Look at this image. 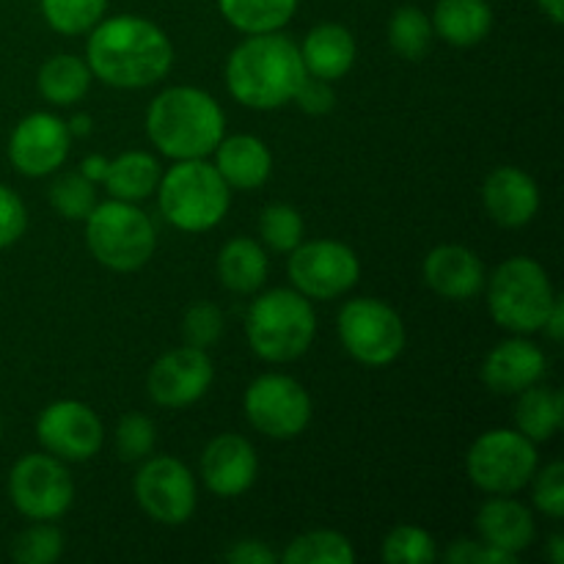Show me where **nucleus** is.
I'll return each mask as SVG.
<instances>
[{
	"label": "nucleus",
	"mask_w": 564,
	"mask_h": 564,
	"mask_svg": "<svg viewBox=\"0 0 564 564\" xmlns=\"http://www.w3.org/2000/svg\"><path fill=\"white\" fill-rule=\"evenodd\" d=\"M86 64L105 86L147 88L163 80L174 64V47L163 28L141 17H110L91 28Z\"/></svg>",
	"instance_id": "1"
},
{
	"label": "nucleus",
	"mask_w": 564,
	"mask_h": 564,
	"mask_svg": "<svg viewBox=\"0 0 564 564\" xmlns=\"http://www.w3.org/2000/svg\"><path fill=\"white\" fill-rule=\"evenodd\" d=\"M306 80L301 47L292 39L273 33H253L226 61V86L231 97L253 110H273L292 102Z\"/></svg>",
	"instance_id": "2"
},
{
	"label": "nucleus",
	"mask_w": 564,
	"mask_h": 564,
	"mask_svg": "<svg viewBox=\"0 0 564 564\" xmlns=\"http://www.w3.org/2000/svg\"><path fill=\"white\" fill-rule=\"evenodd\" d=\"M226 130L220 105L202 88L174 86L152 99L147 132L171 160H202L215 152Z\"/></svg>",
	"instance_id": "3"
},
{
	"label": "nucleus",
	"mask_w": 564,
	"mask_h": 564,
	"mask_svg": "<svg viewBox=\"0 0 564 564\" xmlns=\"http://www.w3.org/2000/svg\"><path fill=\"white\" fill-rule=\"evenodd\" d=\"M160 213L182 231H209L226 218L231 187L218 169L202 160H176L169 174L160 176Z\"/></svg>",
	"instance_id": "4"
},
{
	"label": "nucleus",
	"mask_w": 564,
	"mask_h": 564,
	"mask_svg": "<svg viewBox=\"0 0 564 564\" xmlns=\"http://www.w3.org/2000/svg\"><path fill=\"white\" fill-rule=\"evenodd\" d=\"M317 330L312 303L295 290H270L251 303L246 317L248 345L259 358L286 364L308 350Z\"/></svg>",
	"instance_id": "5"
},
{
	"label": "nucleus",
	"mask_w": 564,
	"mask_h": 564,
	"mask_svg": "<svg viewBox=\"0 0 564 564\" xmlns=\"http://www.w3.org/2000/svg\"><path fill=\"white\" fill-rule=\"evenodd\" d=\"M86 242L99 264L116 273H132L152 259L158 235L143 209L113 198L91 209L86 218Z\"/></svg>",
	"instance_id": "6"
},
{
	"label": "nucleus",
	"mask_w": 564,
	"mask_h": 564,
	"mask_svg": "<svg viewBox=\"0 0 564 564\" xmlns=\"http://www.w3.org/2000/svg\"><path fill=\"white\" fill-rule=\"evenodd\" d=\"M556 292L543 264L529 257H512L496 268L488 284V308L501 328L534 334L543 328Z\"/></svg>",
	"instance_id": "7"
},
{
	"label": "nucleus",
	"mask_w": 564,
	"mask_h": 564,
	"mask_svg": "<svg viewBox=\"0 0 564 564\" xmlns=\"http://www.w3.org/2000/svg\"><path fill=\"white\" fill-rule=\"evenodd\" d=\"M468 479L485 494L510 496L532 482L538 471L534 441L518 430H490L479 435L466 457Z\"/></svg>",
	"instance_id": "8"
},
{
	"label": "nucleus",
	"mask_w": 564,
	"mask_h": 564,
	"mask_svg": "<svg viewBox=\"0 0 564 564\" xmlns=\"http://www.w3.org/2000/svg\"><path fill=\"white\" fill-rule=\"evenodd\" d=\"M339 339L364 367H389L405 350V323L389 303L356 297L339 312Z\"/></svg>",
	"instance_id": "9"
},
{
	"label": "nucleus",
	"mask_w": 564,
	"mask_h": 564,
	"mask_svg": "<svg viewBox=\"0 0 564 564\" xmlns=\"http://www.w3.org/2000/svg\"><path fill=\"white\" fill-rule=\"evenodd\" d=\"M9 499L31 521H55L75 499V482L53 455H25L9 474Z\"/></svg>",
	"instance_id": "10"
},
{
	"label": "nucleus",
	"mask_w": 564,
	"mask_h": 564,
	"mask_svg": "<svg viewBox=\"0 0 564 564\" xmlns=\"http://www.w3.org/2000/svg\"><path fill=\"white\" fill-rule=\"evenodd\" d=\"M246 416L253 430L275 441L297 438L312 419V400L297 380L262 375L246 391Z\"/></svg>",
	"instance_id": "11"
},
{
	"label": "nucleus",
	"mask_w": 564,
	"mask_h": 564,
	"mask_svg": "<svg viewBox=\"0 0 564 564\" xmlns=\"http://www.w3.org/2000/svg\"><path fill=\"white\" fill-rule=\"evenodd\" d=\"M290 257V279L301 295L314 301H334L352 290L361 264L352 248L336 240L297 242Z\"/></svg>",
	"instance_id": "12"
},
{
	"label": "nucleus",
	"mask_w": 564,
	"mask_h": 564,
	"mask_svg": "<svg viewBox=\"0 0 564 564\" xmlns=\"http://www.w3.org/2000/svg\"><path fill=\"white\" fill-rule=\"evenodd\" d=\"M135 499L152 521L180 527L196 510V482L176 457H152L135 477Z\"/></svg>",
	"instance_id": "13"
},
{
	"label": "nucleus",
	"mask_w": 564,
	"mask_h": 564,
	"mask_svg": "<svg viewBox=\"0 0 564 564\" xmlns=\"http://www.w3.org/2000/svg\"><path fill=\"white\" fill-rule=\"evenodd\" d=\"M102 422L88 405L75 400L53 402L36 422V438L58 460H91L102 446Z\"/></svg>",
	"instance_id": "14"
},
{
	"label": "nucleus",
	"mask_w": 564,
	"mask_h": 564,
	"mask_svg": "<svg viewBox=\"0 0 564 564\" xmlns=\"http://www.w3.org/2000/svg\"><path fill=\"white\" fill-rule=\"evenodd\" d=\"M209 386H213V361L207 350L191 345L160 356L147 378L149 394L163 408L193 405L207 394Z\"/></svg>",
	"instance_id": "15"
},
{
	"label": "nucleus",
	"mask_w": 564,
	"mask_h": 564,
	"mask_svg": "<svg viewBox=\"0 0 564 564\" xmlns=\"http://www.w3.org/2000/svg\"><path fill=\"white\" fill-rule=\"evenodd\" d=\"M69 130L53 113H31L14 127L9 141V160L20 174L47 176L61 169L69 154Z\"/></svg>",
	"instance_id": "16"
},
{
	"label": "nucleus",
	"mask_w": 564,
	"mask_h": 564,
	"mask_svg": "<svg viewBox=\"0 0 564 564\" xmlns=\"http://www.w3.org/2000/svg\"><path fill=\"white\" fill-rule=\"evenodd\" d=\"M257 452L242 435L226 433L209 441L202 455V477L204 485L215 496L235 499L242 496L257 479Z\"/></svg>",
	"instance_id": "17"
},
{
	"label": "nucleus",
	"mask_w": 564,
	"mask_h": 564,
	"mask_svg": "<svg viewBox=\"0 0 564 564\" xmlns=\"http://www.w3.org/2000/svg\"><path fill=\"white\" fill-rule=\"evenodd\" d=\"M482 202L490 218L507 229L527 226L540 209L538 182L516 165L496 169L482 185Z\"/></svg>",
	"instance_id": "18"
},
{
	"label": "nucleus",
	"mask_w": 564,
	"mask_h": 564,
	"mask_svg": "<svg viewBox=\"0 0 564 564\" xmlns=\"http://www.w3.org/2000/svg\"><path fill=\"white\" fill-rule=\"evenodd\" d=\"M545 375V356L534 341L507 339L488 352L482 364V380L496 394H521L540 383Z\"/></svg>",
	"instance_id": "19"
},
{
	"label": "nucleus",
	"mask_w": 564,
	"mask_h": 564,
	"mask_svg": "<svg viewBox=\"0 0 564 564\" xmlns=\"http://www.w3.org/2000/svg\"><path fill=\"white\" fill-rule=\"evenodd\" d=\"M424 281L446 301H468L485 286V268L468 248L438 246L424 259Z\"/></svg>",
	"instance_id": "20"
},
{
	"label": "nucleus",
	"mask_w": 564,
	"mask_h": 564,
	"mask_svg": "<svg viewBox=\"0 0 564 564\" xmlns=\"http://www.w3.org/2000/svg\"><path fill=\"white\" fill-rule=\"evenodd\" d=\"M215 169L235 191H257L270 180L273 154L253 135L220 138L215 147Z\"/></svg>",
	"instance_id": "21"
},
{
	"label": "nucleus",
	"mask_w": 564,
	"mask_h": 564,
	"mask_svg": "<svg viewBox=\"0 0 564 564\" xmlns=\"http://www.w3.org/2000/svg\"><path fill=\"white\" fill-rule=\"evenodd\" d=\"M301 58L306 66V75L328 83L339 80L352 69V61H356L352 33L336 22H323V25L312 28L308 36L303 39Z\"/></svg>",
	"instance_id": "22"
},
{
	"label": "nucleus",
	"mask_w": 564,
	"mask_h": 564,
	"mask_svg": "<svg viewBox=\"0 0 564 564\" xmlns=\"http://www.w3.org/2000/svg\"><path fill=\"white\" fill-rule=\"evenodd\" d=\"M477 532L494 549L518 556L534 543V518L521 501L490 499L477 512Z\"/></svg>",
	"instance_id": "23"
},
{
	"label": "nucleus",
	"mask_w": 564,
	"mask_h": 564,
	"mask_svg": "<svg viewBox=\"0 0 564 564\" xmlns=\"http://www.w3.org/2000/svg\"><path fill=\"white\" fill-rule=\"evenodd\" d=\"M430 22L446 44L471 47L490 33L494 11H490L488 0H438Z\"/></svg>",
	"instance_id": "24"
},
{
	"label": "nucleus",
	"mask_w": 564,
	"mask_h": 564,
	"mask_svg": "<svg viewBox=\"0 0 564 564\" xmlns=\"http://www.w3.org/2000/svg\"><path fill=\"white\" fill-rule=\"evenodd\" d=\"M268 257H264L262 246L248 237H235L218 253L220 284L240 295L257 292L268 281Z\"/></svg>",
	"instance_id": "25"
},
{
	"label": "nucleus",
	"mask_w": 564,
	"mask_h": 564,
	"mask_svg": "<svg viewBox=\"0 0 564 564\" xmlns=\"http://www.w3.org/2000/svg\"><path fill=\"white\" fill-rule=\"evenodd\" d=\"M564 422V397L562 391L545 389L534 383L521 391V400L516 408L518 433L527 435L529 441H549Z\"/></svg>",
	"instance_id": "26"
},
{
	"label": "nucleus",
	"mask_w": 564,
	"mask_h": 564,
	"mask_svg": "<svg viewBox=\"0 0 564 564\" xmlns=\"http://www.w3.org/2000/svg\"><path fill=\"white\" fill-rule=\"evenodd\" d=\"M105 187L121 202H141L160 185V163L147 152H124L108 165Z\"/></svg>",
	"instance_id": "27"
},
{
	"label": "nucleus",
	"mask_w": 564,
	"mask_h": 564,
	"mask_svg": "<svg viewBox=\"0 0 564 564\" xmlns=\"http://www.w3.org/2000/svg\"><path fill=\"white\" fill-rule=\"evenodd\" d=\"M91 86V69L77 55H53L39 69V91L53 105H75Z\"/></svg>",
	"instance_id": "28"
},
{
	"label": "nucleus",
	"mask_w": 564,
	"mask_h": 564,
	"mask_svg": "<svg viewBox=\"0 0 564 564\" xmlns=\"http://www.w3.org/2000/svg\"><path fill=\"white\" fill-rule=\"evenodd\" d=\"M218 6L229 25L253 36L281 31L295 14L297 0H218Z\"/></svg>",
	"instance_id": "29"
},
{
	"label": "nucleus",
	"mask_w": 564,
	"mask_h": 564,
	"mask_svg": "<svg viewBox=\"0 0 564 564\" xmlns=\"http://www.w3.org/2000/svg\"><path fill=\"white\" fill-rule=\"evenodd\" d=\"M281 560L286 564H352L356 551L339 532H308L292 540Z\"/></svg>",
	"instance_id": "30"
},
{
	"label": "nucleus",
	"mask_w": 564,
	"mask_h": 564,
	"mask_svg": "<svg viewBox=\"0 0 564 564\" xmlns=\"http://www.w3.org/2000/svg\"><path fill=\"white\" fill-rule=\"evenodd\" d=\"M389 42L397 55L408 61L424 58L433 42V22L416 6H402L389 22Z\"/></svg>",
	"instance_id": "31"
},
{
	"label": "nucleus",
	"mask_w": 564,
	"mask_h": 564,
	"mask_svg": "<svg viewBox=\"0 0 564 564\" xmlns=\"http://www.w3.org/2000/svg\"><path fill=\"white\" fill-rule=\"evenodd\" d=\"M108 0H42V14L53 31L64 36L86 33L102 20Z\"/></svg>",
	"instance_id": "32"
},
{
	"label": "nucleus",
	"mask_w": 564,
	"mask_h": 564,
	"mask_svg": "<svg viewBox=\"0 0 564 564\" xmlns=\"http://www.w3.org/2000/svg\"><path fill=\"white\" fill-rule=\"evenodd\" d=\"M50 204L58 215L69 220H86L91 215V209L97 207V191H94V182H88L86 176L77 171V174H64L53 182L50 187Z\"/></svg>",
	"instance_id": "33"
},
{
	"label": "nucleus",
	"mask_w": 564,
	"mask_h": 564,
	"mask_svg": "<svg viewBox=\"0 0 564 564\" xmlns=\"http://www.w3.org/2000/svg\"><path fill=\"white\" fill-rule=\"evenodd\" d=\"M259 235L273 251L290 253L303 240V218L290 204H270L259 215Z\"/></svg>",
	"instance_id": "34"
},
{
	"label": "nucleus",
	"mask_w": 564,
	"mask_h": 564,
	"mask_svg": "<svg viewBox=\"0 0 564 564\" xmlns=\"http://www.w3.org/2000/svg\"><path fill=\"white\" fill-rule=\"evenodd\" d=\"M380 556L389 564H427L435 560V540L419 527H397L383 540Z\"/></svg>",
	"instance_id": "35"
},
{
	"label": "nucleus",
	"mask_w": 564,
	"mask_h": 564,
	"mask_svg": "<svg viewBox=\"0 0 564 564\" xmlns=\"http://www.w3.org/2000/svg\"><path fill=\"white\" fill-rule=\"evenodd\" d=\"M64 554V534L50 523L25 529L11 545V556L20 564H50Z\"/></svg>",
	"instance_id": "36"
},
{
	"label": "nucleus",
	"mask_w": 564,
	"mask_h": 564,
	"mask_svg": "<svg viewBox=\"0 0 564 564\" xmlns=\"http://www.w3.org/2000/svg\"><path fill=\"white\" fill-rule=\"evenodd\" d=\"M154 441H158V433H154L152 419L130 413L116 427V455L124 463L147 460L154 449Z\"/></svg>",
	"instance_id": "37"
},
{
	"label": "nucleus",
	"mask_w": 564,
	"mask_h": 564,
	"mask_svg": "<svg viewBox=\"0 0 564 564\" xmlns=\"http://www.w3.org/2000/svg\"><path fill=\"white\" fill-rule=\"evenodd\" d=\"M224 336V314L213 303H196L185 312L182 319V339L185 345L198 347V350H209Z\"/></svg>",
	"instance_id": "38"
},
{
	"label": "nucleus",
	"mask_w": 564,
	"mask_h": 564,
	"mask_svg": "<svg viewBox=\"0 0 564 564\" xmlns=\"http://www.w3.org/2000/svg\"><path fill=\"white\" fill-rule=\"evenodd\" d=\"M534 505H538V510H543L549 518L564 516V466L560 460L545 466L543 471L534 477Z\"/></svg>",
	"instance_id": "39"
},
{
	"label": "nucleus",
	"mask_w": 564,
	"mask_h": 564,
	"mask_svg": "<svg viewBox=\"0 0 564 564\" xmlns=\"http://www.w3.org/2000/svg\"><path fill=\"white\" fill-rule=\"evenodd\" d=\"M28 213L22 198L11 187L0 185V248H9L25 235Z\"/></svg>",
	"instance_id": "40"
},
{
	"label": "nucleus",
	"mask_w": 564,
	"mask_h": 564,
	"mask_svg": "<svg viewBox=\"0 0 564 564\" xmlns=\"http://www.w3.org/2000/svg\"><path fill=\"white\" fill-rule=\"evenodd\" d=\"M444 560L449 564H512L516 554H507V551L494 549L482 540V543H474V540H457L455 545H449V551L444 554Z\"/></svg>",
	"instance_id": "41"
},
{
	"label": "nucleus",
	"mask_w": 564,
	"mask_h": 564,
	"mask_svg": "<svg viewBox=\"0 0 564 564\" xmlns=\"http://www.w3.org/2000/svg\"><path fill=\"white\" fill-rule=\"evenodd\" d=\"M292 99L301 105V110H306V113H312V116H319V113H328V110H334L336 94H334V88L328 86V80H319V77L306 75V80L301 83V88H297L295 97Z\"/></svg>",
	"instance_id": "42"
},
{
	"label": "nucleus",
	"mask_w": 564,
	"mask_h": 564,
	"mask_svg": "<svg viewBox=\"0 0 564 564\" xmlns=\"http://www.w3.org/2000/svg\"><path fill=\"white\" fill-rule=\"evenodd\" d=\"M224 560L231 564H273L275 554L268 549V545L259 543V540H242V543H237L235 549L226 551Z\"/></svg>",
	"instance_id": "43"
},
{
	"label": "nucleus",
	"mask_w": 564,
	"mask_h": 564,
	"mask_svg": "<svg viewBox=\"0 0 564 564\" xmlns=\"http://www.w3.org/2000/svg\"><path fill=\"white\" fill-rule=\"evenodd\" d=\"M543 328L549 330V336L556 341V345H560V341L564 339V297H560V295L554 297V303H551L549 317H545Z\"/></svg>",
	"instance_id": "44"
},
{
	"label": "nucleus",
	"mask_w": 564,
	"mask_h": 564,
	"mask_svg": "<svg viewBox=\"0 0 564 564\" xmlns=\"http://www.w3.org/2000/svg\"><path fill=\"white\" fill-rule=\"evenodd\" d=\"M108 165L110 160H105L102 154H88L80 163V174L86 176L88 182H102L105 174H108Z\"/></svg>",
	"instance_id": "45"
},
{
	"label": "nucleus",
	"mask_w": 564,
	"mask_h": 564,
	"mask_svg": "<svg viewBox=\"0 0 564 564\" xmlns=\"http://www.w3.org/2000/svg\"><path fill=\"white\" fill-rule=\"evenodd\" d=\"M540 9H543V14L549 17L554 25H562L564 22V0H538Z\"/></svg>",
	"instance_id": "46"
},
{
	"label": "nucleus",
	"mask_w": 564,
	"mask_h": 564,
	"mask_svg": "<svg viewBox=\"0 0 564 564\" xmlns=\"http://www.w3.org/2000/svg\"><path fill=\"white\" fill-rule=\"evenodd\" d=\"M66 130H69V135H80V138H86L88 132H91V119H88L86 113L75 116V119H72L69 124H66Z\"/></svg>",
	"instance_id": "47"
},
{
	"label": "nucleus",
	"mask_w": 564,
	"mask_h": 564,
	"mask_svg": "<svg viewBox=\"0 0 564 564\" xmlns=\"http://www.w3.org/2000/svg\"><path fill=\"white\" fill-rule=\"evenodd\" d=\"M549 556L554 564H564V538L562 534H554L549 540Z\"/></svg>",
	"instance_id": "48"
},
{
	"label": "nucleus",
	"mask_w": 564,
	"mask_h": 564,
	"mask_svg": "<svg viewBox=\"0 0 564 564\" xmlns=\"http://www.w3.org/2000/svg\"><path fill=\"white\" fill-rule=\"evenodd\" d=\"M0 433H3V424H0Z\"/></svg>",
	"instance_id": "49"
}]
</instances>
